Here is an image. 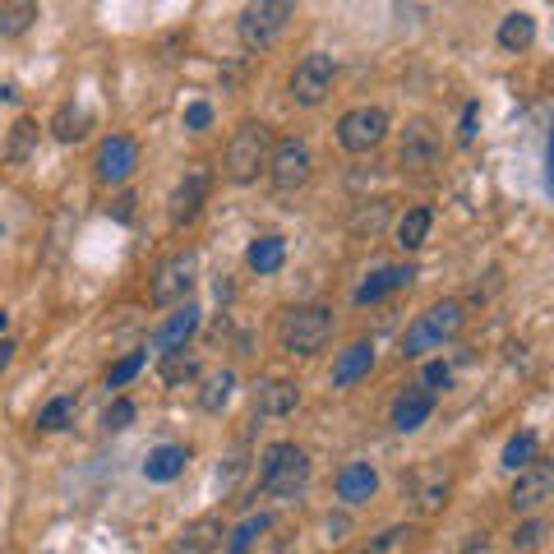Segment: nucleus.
Segmentation results:
<instances>
[{
	"instance_id": "1",
	"label": "nucleus",
	"mask_w": 554,
	"mask_h": 554,
	"mask_svg": "<svg viewBox=\"0 0 554 554\" xmlns=\"http://www.w3.org/2000/svg\"><path fill=\"white\" fill-rule=\"evenodd\" d=\"M310 485V453L301 444H268L264 458H259V490L273 494V499H296V494Z\"/></svg>"
},
{
	"instance_id": "2",
	"label": "nucleus",
	"mask_w": 554,
	"mask_h": 554,
	"mask_svg": "<svg viewBox=\"0 0 554 554\" xmlns=\"http://www.w3.org/2000/svg\"><path fill=\"white\" fill-rule=\"evenodd\" d=\"M328 338H333V310H324V305H291L277 319V342L291 356H314L328 347Z\"/></svg>"
},
{
	"instance_id": "3",
	"label": "nucleus",
	"mask_w": 554,
	"mask_h": 554,
	"mask_svg": "<svg viewBox=\"0 0 554 554\" xmlns=\"http://www.w3.org/2000/svg\"><path fill=\"white\" fill-rule=\"evenodd\" d=\"M291 14H296V0H250V5L241 10V24H236L241 47L245 51H268L277 37L287 33Z\"/></svg>"
},
{
	"instance_id": "4",
	"label": "nucleus",
	"mask_w": 554,
	"mask_h": 554,
	"mask_svg": "<svg viewBox=\"0 0 554 554\" xmlns=\"http://www.w3.org/2000/svg\"><path fill=\"white\" fill-rule=\"evenodd\" d=\"M268 157H273V130L259 121H245L227 144V176L236 185H250L268 167Z\"/></svg>"
},
{
	"instance_id": "5",
	"label": "nucleus",
	"mask_w": 554,
	"mask_h": 554,
	"mask_svg": "<svg viewBox=\"0 0 554 554\" xmlns=\"http://www.w3.org/2000/svg\"><path fill=\"white\" fill-rule=\"evenodd\" d=\"M388 139V111L384 107H351L338 121V144L347 153H370Z\"/></svg>"
},
{
	"instance_id": "6",
	"label": "nucleus",
	"mask_w": 554,
	"mask_h": 554,
	"mask_svg": "<svg viewBox=\"0 0 554 554\" xmlns=\"http://www.w3.org/2000/svg\"><path fill=\"white\" fill-rule=\"evenodd\" d=\"M333 79H338V65H333V56H324V51H310V56L296 65V74H291V97H296L301 107H319V102L333 93Z\"/></svg>"
},
{
	"instance_id": "7",
	"label": "nucleus",
	"mask_w": 554,
	"mask_h": 554,
	"mask_svg": "<svg viewBox=\"0 0 554 554\" xmlns=\"http://www.w3.org/2000/svg\"><path fill=\"white\" fill-rule=\"evenodd\" d=\"M550 499H554V467L550 462H527V467L518 471L513 490H508V508H513V513H536V508H545Z\"/></svg>"
},
{
	"instance_id": "8",
	"label": "nucleus",
	"mask_w": 554,
	"mask_h": 554,
	"mask_svg": "<svg viewBox=\"0 0 554 554\" xmlns=\"http://www.w3.org/2000/svg\"><path fill=\"white\" fill-rule=\"evenodd\" d=\"M268 171H273V185L282 194L301 190V185L310 181V148H305V139H282V144H273Z\"/></svg>"
},
{
	"instance_id": "9",
	"label": "nucleus",
	"mask_w": 554,
	"mask_h": 554,
	"mask_svg": "<svg viewBox=\"0 0 554 554\" xmlns=\"http://www.w3.org/2000/svg\"><path fill=\"white\" fill-rule=\"evenodd\" d=\"M194 268H199V259H194L190 250L171 254V259H162V268L153 273V301L157 305H176L190 296L194 287Z\"/></svg>"
},
{
	"instance_id": "10",
	"label": "nucleus",
	"mask_w": 554,
	"mask_h": 554,
	"mask_svg": "<svg viewBox=\"0 0 554 554\" xmlns=\"http://www.w3.org/2000/svg\"><path fill=\"white\" fill-rule=\"evenodd\" d=\"M139 167V144L130 134H111L107 144L97 148V181L102 185H125Z\"/></svg>"
},
{
	"instance_id": "11",
	"label": "nucleus",
	"mask_w": 554,
	"mask_h": 554,
	"mask_svg": "<svg viewBox=\"0 0 554 554\" xmlns=\"http://www.w3.org/2000/svg\"><path fill=\"white\" fill-rule=\"evenodd\" d=\"M430 416H434V393H430V388H421V384L402 388L398 398H393V411H388V421H393V430H398V434L421 430Z\"/></svg>"
},
{
	"instance_id": "12",
	"label": "nucleus",
	"mask_w": 554,
	"mask_h": 554,
	"mask_svg": "<svg viewBox=\"0 0 554 554\" xmlns=\"http://www.w3.org/2000/svg\"><path fill=\"white\" fill-rule=\"evenodd\" d=\"M204 199H208V171L204 167H194V171H185V181L171 190V222L176 227H185V222H194L199 217V208H204Z\"/></svg>"
},
{
	"instance_id": "13",
	"label": "nucleus",
	"mask_w": 554,
	"mask_h": 554,
	"mask_svg": "<svg viewBox=\"0 0 554 554\" xmlns=\"http://www.w3.org/2000/svg\"><path fill=\"white\" fill-rule=\"evenodd\" d=\"M194 328H199V305L185 301L181 310L167 319V324H157L153 333H148V347L144 351H176V347H185V342L194 338Z\"/></svg>"
},
{
	"instance_id": "14",
	"label": "nucleus",
	"mask_w": 554,
	"mask_h": 554,
	"mask_svg": "<svg viewBox=\"0 0 554 554\" xmlns=\"http://www.w3.org/2000/svg\"><path fill=\"white\" fill-rule=\"evenodd\" d=\"M301 407V388L291 379H259L254 384V411L259 416H291Z\"/></svg>"
},
{
	"instance_id": "15",
	"label": "nucleus",
	"mask_w": 554,
	"mask_h": 554,
	"mask_svg": "<svg viewBox=\"0 0 554 554\" xmlns=\"http://www.w3.org/2000/svg\"><path fill=\"white\" fill-rule=\"evenodd\" d=\"M374 490H379V471H374L370 462H347V467L338 471V499L347 508L370 504Z\"/></svg>"
},
{
	"instance_id": "16",
	"label": "nucleus",
	"mask_w": 554,
	"mask_h": 554,
	"mask_svg": "<svg viewBox=\"0 0 554 554\" xmlns=\"http://www.w3.org/2000/svg\"><path fill=\"white\" fill-rule=\"evenodd\" d=\"M411 277H416V268H411V264H398V268H374V273L365 277L361 287H356V305H374V301H384L388 291L411 287Z\"/></svg>"
},
{
	"instance_id": "17",
	"label": "nucleus",
	"mask_w": 554,
	"mask_h": 554,
	"mask_svg": "<svg viewBox=\"0 0 554 554\" xmlns=\"http://www.w3.org/2000/svg\"><path fill=\"white\" fill-rule=\"evenodd\" d=\"M217 545H222V518L208 513V518H194L190 527L171 541L167 554H208V550H217Z\"/></svg>"
},
{
	"instance_id": "18",
	"label": "nucleus",
	"mask_w": 554,
	"mask_h": 554,
	"mask_svg": "<svg viewBox=\"0 0 554 554\" xmlns=\"http://www.w3.org/2000/svg\"><path fill=\"white\" fill-rule=\"evenodd\" d=\"M434 153H439V139H434L430 121H411L407 134H402L398 162H402V167H430Z\"/></svg>"
},
{
	"instance_id": "19",
	"label": "nucleus",
	"mask_w": 554,
	"mask_h": 554,
	"mask_svg": "<svg viewBox=\"0 0 554 554\" xmlns=\"http://www.w3.org/2000/svg\"><path fill=\"white\" fill-rule=\"evenodd\" d=\"M370 370H374V342H351L347 351H338V361H333V384L351 388V384H361Z\"/></svg>"
},
{
	"instance_id": "20",
	"label": "nucleus",
	"mask_w": 554,
	"mask_h": 554,
	"mask_svg": "<svg viewBox=\"0 0 554 554\" xmlns=\"http://www.w3.org/2000/svg\"><path fill=\"white\" fill-rule=\"evenodd\" d=\"M185 448L181 444H157L153 453H148V462H144V476L153 485H167V481H176V476H181L185 471Z\"/></svg>"
},
{
	"instance_id": "21",
	"label": "nucleus",
	"mask_w": 554,
	"mask_h": 554,
	"mask_svg": "<svg viewBox=\"0 0 554 554\" xmlns=\"http://www.w3.org/2000/svg\"><path fill=\"white\" fill-rule=\"evenodd\" d=\"M462 301H439V305H430V310L421 314V324L430 328V338L434 342H444V338H458L462 333Z\"/></svg>"
},
{
	"instance_id": "22",
	"label": "nucleus",
	"mask_w": 554,
	"mask_h": 554,
	"mask_svg": "<svg viewBox=\"0 0 554 554\" xmlns=\"http://www.w3.org/2000/svg\"><path fill=\"white\" fill-rule=\"evenodd\" d=\"M245 264L259 277L277 273V268L287 264V241H282V236H259V241H250V250H245Z\"/></svg>"
},
{
	"instance_id": "23",
	"label": "nucleus",
	"mask_w": 554,
	"mask_h": 554,
	"mask_svg": "<svg viewBox=\"0 0 554 554\" xmlns=\"http://www.w3.org/2000/svg\"><path fill=\"white\" fill-rule=\"evenodd\" d=\"M88 130H93V116H88V107H74V102H65V107L51 116V134H56L61 144H79V139H88Z\"/></svg>"
},
{
	"instance_id": "24",
	"label": "nucleus",
	"mask_w": 554,
	"mask_h": 554,
	"mask_svg": "<svg viewBox=\"0 0 554 554\" xmlns=\"http://www.w3.org/2000/svg\"><path fill=\"white\" fill-rule=\"evenodd\" d=\"M536 42V19L527 10H513L499 19V47L504 51H527Z\"/></svg>"
},
{
	"instance_id": "25",
	"label": "nucleus",
	"mask_w": 554,
	"mask_h": 554,
	"mask_svg": "<svg viewBox=\"0 0 554 554\" xmlns=\"http://www.w3.org/2000/svg\"><path fill=\"white\" fill-rule=\"evenodd\" d=\"M194 374H199V356H194V351H185V347L162 351V365H157V379H162L167 388L190 384Z\"/></svg>"
},
{
	"instance_id": "26",
	"label": "nucleus",
	"mask_w": 554,
	"mask_h": 554,
	"mask_svg": "<svg viewBox=\"0 0 554 554\" xmlns=\"http://www.w3.org/2000/svg\"><path fill=\"white\" fill-rule=\"evenodd\" d=\"M430 227H434V213L430 208H407V213L398 217V245L402 250H421L425 241H430Z\"/></svg>"
},
{
	"instance_id": "27",
	"label": "nucleus",
	"mask_w": 554,
	"mask_h": 554,
	"mask_svg": "<svg viewBox=\"0 0 554 554\" xmlns=\"http://www.w3.org/2000/svg\"><path fill=\"white\" fill-rule=\"evenodd\" d=\"M37 19V0H5L0 5V37H24Z\"/></svg>"
},
{
	"instance_id": "28",
	"label": "nucleus",
	"mask_w": 554,
	"mask_h": 554,
	"mask_svg": "<svg viewBox=\"0 0 554 554\" xmlns=\"http://www.w3.org/2000/svg\"><path fill=\"white\" fill-rule=\"evenodd\" d=\"M37 153V121H14V130H10V144H5V162L10 167H24L28 157Z\"/></svg>"
},
{
	"instance_id": "29",
	"label": "nucleus",
	"mask_w": 554,
	"mask_h": 554,
	"mask_svg": "<svg viewBox=\"0 0 554 554\" xmlns=\"http://www.w3.org/2000/svg\"><path fill=\"white\" fill-rule=\"evenodd\" d=\"M74 411H79V402L65 393V398H51L47 407L37 411V430H47V434H56V430H70L74 425Z\"/></svg>"
},
{
	"instance_id": "30",
	"label": "nucleus",
	"mask_w": 554,
	"mask_h": 554,
	"mask_svg": "<svg viewBox=\"0 0 554 554\" xmlns=\"http://www.w3.org/2000/svg\"><path fill=\"white\" fill-rule=\"evenodd\" d=\"M231 388H236V374H231V370L208 374L204 393H199V407H204V411H222L231 402Z\"/></svg>"
},
{
	"instance_id": "31",
	"label": "nucleus",
	"mask_w": 554,
	"mask_h": 554,
	"mask_svg": "<svg viewBox=\"0 0 554 554\" xmlns=\"http://www.w3.org/2000/svg\"><path fill=\"white\" fill-rule=\"evenodd\" d=\"M499 462H504L508 471H522L527 462H536V434H531V430L513 434V439L504 444V458H499Z\"/></svg>"
},
{
	"instance_id": "32",
	"label": "nucleus",
	"mask_w": 554,
	"mask_h": 554,
	"mask_svg": "<svg viewBox=\"0 0 554 554\" xmlns=\"http://www.w3.org/2000/svg\"><path fill=\"white\" fill-rule=\"evenodd\" d=\"M268 527H273V518H268V513H254V518H245L241 527H236V531L227 536V554H245V550H250L254 536H264Z\"/></svg>"
},
{
	"instance_id": "33",
	"label": "nucleus",
	"mask_w": 554,
	"mask_h": 554,
	"mask_svg": "<svg viewBox=\"0 0 554 554\" xmlns=\"http://www.w3.org/2000/svg\"><path fill=\"white\" fill-rule=\"evenodd\" d=\"M388 222V204L384 199H374V204H361L356 213H351V231L356 236H374V231Z\"/></svg>"
},
{
	"instance_id": "34",
	"label": "nucleus",
	"mask_w": 554,
	"mask_h": 554,
	"mask_svg": "<svg viewBox=\"0 0 554 554\" xmlns=\"http://www.w3.org/2000/svg\"><path fill=\"white\" fill-rule=\"evenodd\" d=\"M545 536H550L545 518H527L522 527H513V536H508V541H513V550H536V545H541Z\"/></svg>"
},
{
	"instance_id": "35",
	"label": "nucleus",
	"mask_w": 554,
	"mask_h": 554,
	"mask_svg": "<svg viewBox=\"0 0 554 554\" xmlns=\"http://www.w3.org/2000/svg\"><path fill=\"white\" fill-rule=\"evenodd\" d=\"M144 361H148V351H130V356H121V361H116V365H111V370H107V384H111V388L130 384L134 374L144 370Z\"/></svg>"
},
{
	"instance_id": "36",
	"label": "nucleus",
	"mask_w": 554,
	"mask_h": 554,
	"mask_svg": "<svg viewBox=\"0 0 554 554\" xmlns=\"http://www.w3.org/2000/svg\"><path fill=\"white\" fill-rule=\"evenodd\" d=\"M448 504V476H430L421 490V513H439Z\"/></svg>"
},
{
	"instance_id": "37",
	"label": "nucleus",
	"mask_w": 554,
	"mask_h": 554,
	"mask_svg": "<svg viewBox=\"0 0 554 554\" xmlns=\"http://www.w3.org/2000/svg\"><path fill=\"white\" fill-rule=\"evenodd\" d=\"M134 416H139V411H134V402L130 398H116L107 411H102V425H107V430H125V425H134Z\"/></svg>"
},
{
	"instance_id": "38",
	"label": "nucleus",
	"mask_w": 554,
	"mask_h": 554,
	"mask_svg": "<svg viewBox=\"0 0 554 554\" xmlns=\"http://www.w3.org/2000/svg\"><path fill=\"white\" fill-rule=\"evenodd\" d=\"M430 347H439V342L430 338V328L416 319V324L407 328V338H402V356H421V351H430Z\"/></svg>"
},
{
	"instance_id": "39",
	"label": "nucleus",
	"mask_w": 554,
	"mask_h": 554,
	"mask_svg": "<svg viewBox=\"0 0 554 554\" xmlns=\"http://www.w3.org/2000/svg\"><path fill=\"white\" fill-rule=\"evenodd\" d=\"M411 536V527H388L379 541H370V545H361V554H388V550H398L402 541Z\"/></svg>"
},
{
	"instance_id": "40",
	"label": "nucleus",
	"mask_w": 554,
	"mask_h": 554,
	"mask_svg": "<svg viewBox=\"0 0 554 554\" xmlns=\"http://www.w3.org/2000/svg\"><path fill=\"white\" fill-rule=\"evenodd\" d=\"M448 384H453V370H448L444 361H430V365H425L421 388H430V393H434V388H448Z\"/></svg>"
},
{
	"instance_id": "41",
	"label": "nucleus",
	"mask_w": 554,
	"mask_h": 554,
	"mask_svg": "<svg viewBox=\"0 0 554 554\" xmlns=\"http://www.w3.org/2000/svg\"><path fill=\"white\" fill-rule=\"evenodd\" d=\"M213 125V107L208 102H190L185 107V130H208Z\"/></svg>"
},
{
	"instance_id": "42",
	"label": "nucleus",
	"mask_w": 554,
	"mask_h": 554,
	"mask_svg": "<svg viewBox=\"0 0 554 554\" xmlns=\"http://www.w3.org/2000/svg\"><path fill=\"white\" fill-rule=\"evenodd\" d=\"M476 121H481V102H467V107H462V125H458V144L476 139Z\"/></svg>"
},
{
	"instance_id": "43",
	"label": "nucleus",
	"mask_w": 554,
	"mask_h": 554,
	"mask_svg": "<svg viewBox=\"0 0 554 554\" xmlns=\"http://www.w3.org/2000/svg\"><path fill=\"white\" fill-rule=\"evenodd\" d=\"M134 204H139L134 194H121V199L111 204V217H116V222H130V217H134Z\"/></svg>"
},
{
	"instance_id": "44",
	"label": "nucleus",
	"mask_w": 554,
	"mask_h": 554,
	"mask_svg": "<svg viewBox=\"0 0 554 554\" xmlns=\"http://www.w3.org/2000/svg\"><path fill=\"white\" fill-rule=\"evenodd\" d=\"M10 361H14V342H10V338H0V374L10 370Z\"/></svg>"
},
{
	"instance_id": "45",
	"label": "nucleus",
	"mask_w": 554,
	"mask_h": 554,
	"mask_svg": "<svg viewBox=\"0 0 554 554\" xmlns=\"http://www.w3.org/2000/svg\"><path fill=\"white\" fill-rule=\"evenodd\" d=\"M10 97H14V88H10V84H0V102H10Z\"/></svg>"
},
{
	"instance_id": "46",
	"label": "nucleus",
	"mask_w": 554,
	"mask_h": 554,
	"mask_svg": "<svg viewBox=\"0 0 554 554\" xmlns=\"http://www.w3.org/2000/svg\"><path fill=\"white\" fill-rule=\"evenodd\" d=\"M5 328H10V314L0 310V338H5Z\"/></svg>"
}]
</instances>
